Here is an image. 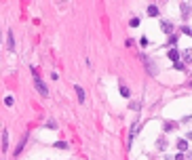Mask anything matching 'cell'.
Wrapping results in <instances>:
<instances>
[{
    "label": "cell",
    "instance_id": "cell-1",
    "mask_svg": "<svg viewBox=\"0 0 192 160\" xmlns=\"http://www.w3.org/2000/svg\"><path fill=\"white\" fill-rule=\"evenodd\" d=\"M34 86H36V91H38L42 97H47V95H49V88L45 86V82L38 78V76H34Z\"/></svg>",
    "mask_w": 192,
    "mask_h": 160
},
{
    "label": "cell",
    "instance_id": "cell-2",
    "mask_svg": "<svg viewBox=\"0 0 192 160\" xmlns=\"http://www.w3.org/2000/svg\"><path fill=\"white\" fill-rule=\"evenodd\" d=\"M142 61H144V63H146V68H148V72H150V74H152V76H156V70H154V68H152V61H150V59H148V57H142Z\"/></svg>",
    "mask_w": 192,
    "mask_h": 160
},
{
    "label": "cell",
    "instance_id": "cell-3",
    "mask_svg": "<svg viewBox=\"0 0 192 160\" xmlns=\"http://www.w3.org/2000/svg\"><path fill=\"white\" fill-rule=\"evenodd\" d=\"M74 91H76V95H78V101H80V103H85V99H87V97H85V91H83L78 84L74 86Z\"/></svg>",
    "mask_w": 192,
    "mask_h": 160
},
{
    "label": "cell",
    "instance_id": "cell-4",
    "mask_svg": "<svg viewBox=\"0 0 192 160\" xmlns=\"http://www.w3.org/2000/svg\"><path fill=\"white\" fill-rule=\"evenodd\" d=\"M137 128H140V122H135V124L131 126V133H129V143H131V141H133V137L137 135Z\"/></svg>",
    "mask_w": 192,
    "mask_h": 160
},
{
    "label": "cell",
    "instance_id": "cell-5",
    "mask_svg": "<svg viewBox=\"0 0 192 160\" xmlns=\"http://www.w3.org/2000/svg\"><path fill=\"white\" fill-rule=\"evenodd\" d=\"M182 13H184V19L190 17V15H188V13H190V4H188V2H182Z\"/></svg>",
    "mask_w": 192,
    "mask_h": 160
},
{
    "label": "cell",
    "instance_id": "cell-6",
    "mask_svg": "<svg viewBox=\"0 0 192 160\" xmlns=\"http://www.w3.org/2000/svg\"><path fill=\"white\" fill-rule=\"evenodd\" d=\"M148 15H150V17H158V8H156V4H150V6H148Z\"/></svg>",
    "mask_w": 192,
    "mask_h": 160
},
{
    "label": "cell",
    "instance_id": "cell-7",
    "mask_svg": "<svg viewBox=\"0 0 192 160\" xmlns=\"http://www.w3.org/2000/svg\"><path fill=\"white\" fill-rule=\"evenodd\" d=\"M167 55H169V59H171V61H173V63H175V61H177V59H180V53H177V51H175V48H171V51H169V53H167Z\"/></svg>",
    "mask_w": 192,
    "mask_h": 160
},
{
    "label": "cell",
    "instance_id": "cell-8",
    "mask_svg": "<svg viewBox=\"0 0 192 160\" xmlns=\"http://www.w3.org/2000/svg\"><path fill=\"white\" fill-rule=\"evenodd\" d=\"M177 150H180V152H186V150H188V141H186V139H180V141H177Z\"/></svg>",
    "mask_w": 192,
    "mask_h": 160
},
{
    "label": "cell",
    "instance_id": "cell-9",
    "mask_svg": "<svg viewBox=\"0 0 192 160\" xmlns=\"http://www.w3.org/2000/svg\"><path fill=\"white\" fill-rule=\"evenodd\" d=\"M163 32H165V34H171V32H173V25H171L169 21H163Z\"/></svg>",
    "mask_w": 192,
    "mask_h": 160
},
{
    "label": "cell",
    "instance_id": "cell-10",
    "mask_svg": "<svg viewBox=\"0 0 192 160\" xmlns=\"http://www.w3.org/2000/svg\"><path fill=\"white\" fill-rule=\"evenodd\" d=\"M6 36H8V51H15V44H13V32L6 30Z\"/></svg>",
    "mask_w": 192,
    "mask_h": 160
},
{
    "label": "cell",
    "instance_id": "cell-11",
    "mask_svg": "<svg viewBox=\"0 0 192 160\" xmlns=\"http://www.w3.org/2000/svg\"><path fill=\"white\" fill-rule=\"evenodd\" d=\"M6 145H8V133L4 131V135H2V152H6Z\"/></svg>",
    "mask_w": 192,
    "mask_h": 160
},
{
    "label": "cell",
    "instance_id": "cell-12",
    "mask_svg": "<svg viewBox=\"0 0 192 160\" xmlns=\"http://www.w3.org/2000/svg\"><path fill=\"white\" fill-rule=\"evenodd\" d=\"M118 91H120V95H123V97H125V99H127V97H129V88H127V86H125V84H120V86H118Z\"/></svg>",
    "mask_w": 192,
    "mask_h": 160
},
{
    "label": "cell",
    "instance_id": "cell-13",
    "mask_svg": "<svg viewBox=\"0 0 192 160\" xmlns=\"http://www.w3.org/2000/svg\"><path fill=\"white\" fill-rule=\"evenodd\" d=\"M129 25H131V28H137V25H140V19H137V17H133V19L129 21Z\"/></svg>",
    "mask_w": 192,
    "mask_h": 160
},
{
    "label": "cell",
    "instance_id": "cell-14",
    "mask_svg": "<svg viewBox=\"0 0 192 160\" xmlns=\"http://www.w3.org/2000/svg\"><path fill=\"white\" fill-rule=\"evenodd\" d=\"M55 148H59V150H66V148H68V143H66V141H57V143H55Z\"/></svg>",
    "mask_w": 192,
    "mask_h": 160
},
{
    "label": "cell",
    "instance_id": "cell-15",
    "mask_svg": "<svg viewBox=\"0 0 192 160\" xmlns=\"http://www.w3.org/2000/svg\"><path fill=\"white\" fill-rule=\"evenodd\" d=\"M175 68H177V70H182V72H184V70H186V65H184V63H182V61H175Z\"/></svg>",
    "mask_w": 192,
    "mask_h": 160
},
{
    "label": "cell",
    "instance_id": "cell-16",
    "mask_svg": "<svg viewBox=\"0 0 192 160\" xmlns=\"http://www.w3.org/2000/svg\"><path fill=\"white\" fill-rule=\"evenodd\" d=\"M4 103H6V105H13V97H11V95H8V97H4Z\"/></svg>",
    "mask_w": 192,
    "mask_h": 160
}]
</instances>
